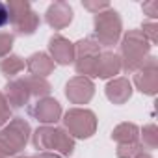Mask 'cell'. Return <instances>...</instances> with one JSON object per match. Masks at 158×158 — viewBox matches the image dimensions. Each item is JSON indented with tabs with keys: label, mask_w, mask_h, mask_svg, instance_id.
Here are the masks:
<instances>
[{
	"label": "cell",
	"mask_w": 158,
	"mask_h": 158,
	"mask_svg": "<svg viewBox=\"0 0 158 158\" xmlns=\"http://www.w3.org/2000/svg\"><path fill=\"white\" fill-rule=\"evenodd\" d=\"M32 145L43 152L50 151L60 156H73L74 152V139L63 127L56 125H41L32 134Z\"/></svg>",
	"instance_id": "6da1fadb"
},
{
	"label": "cell",
	"mask_w": 158,
	"mask_h": 158,
	"mask_svg": "<svg viewBox=\"0 0 158 158\" xmlns=\"http://www.w3.org/2000/svg\"><path fill=\"white\" fill-rule=\"evenodd\" d=\"M149 52H151V43L145 39L141 30H128L119 43L121 71L136 73L149 58Z\"/></svg>",
	"instance_id": "7a4b0ae2"
},
{
	"label": "cell",
	"mask_w": 158,
	"mask_h": 158,
	"mask_svg": "<svg viewBox=\"0 0 158 158\" xmlns=\"http://www.w3.org/2000/svg\"><path fill=\"white\" fill-rule=\"evenodd\" d=\"M32 136V127L24 117H11L8 125L0 128V158L19 154Z\"/></svg>",
	"instance_id": "3957f363"
},
{
	"label": "cell",
	"mask_w": 158,
	"mask_h": 158,
	"mask_svg": "<svg viewBox=\"0 0 158 158\" xmlns=\"http://www.w3.org/2000/svg\"><path fill=\"white\" fill-rule=\"evenodd\" d=\"M121 34H123V21L121 15L112 6L93 17V39L99 43V47L110 48L117 45Z\"/></svg>",
	"instance_id": "277c9868"
},
{
	"label": "cell",
	"mask_w": 158,
	"mask_h": 158,
	"mask_svg": "<svg viewBox=\"0 0 158 158\" xmlns=\"http://www.w3.org/2000/svg\"><path fill=\"white\" fill-rule=\"evenodd\" d=\"M61 123L73 139H88L97 132V115L89 108H69Z\"/></svg>",
	"instance_id": "5b68a950"
},
{
	"label": "cell",
	"mask_w": 158,
	"mask_h": 158,
	"mask_svg": "<svg viewBox=\"0 0 158 158\" xmlns=\"http://www.w3.org/2000/svg\"><path fill=\"white\" fill-rule=\"evenodd\" d=\"M10 11V24L13 28V35H32L41 24L39 15L32 10L30 2L26 0H10L6 2Z\"/></svg>",
	"instance_id": "8992f818"
},
{
	"label": "cell",
	"mask_w": 158,
	"mask_h": 158,
	"mask_svg": "<svg viewBox=\"0 0 158 158\" xmlns=\"http://www.w3.org/2000/svg\"><path fill=\"white\" fill-rule=\"evenodd\" d=\"M101 54V47L93 37H84L74 43V71L78 76L95 78V65Z\"/></svg>",
	"instance_id": "52a82bcc"
},
{
	"label": "cell",
	"mask_w": 158,
	"mask_h": 158,
	"mask_svg": "<svg viewBox=\"0 0 158 158\" xmlns=\"http://www.w3.org/2000/svg\"><path fill=\"white\" fill-rule=\"evenodd\" d=\"M134 86L143 95L154 97L158 93V58L149 56L145 63L134 73Z\"/></svg>",
	"instance_id": "ba28073f"
},
{
	"label": "cell",
	"mask_w": 158,
	"mask_h": 158,
	"mask_svg": "<svg viewBox=\"0 0 158 158\" xmlns=\"http://www.w3.org/2000/svg\"><path fill=\"white\" fill-rule=\"evenodd\" d=\"M28 115L37 119L41 125H56L63 112H61V104L52 99V97H43V99H37L35 104L28 106Z\"/></svg>",
	"instance_id": "9c48e42d"
},
{
	"label": "cell",
	"mask_w": 158,
	"mask_h": 158,
	"mask_svg": "<svg viewBox=\"0 0 158 158\" xmlns=\"http://www.w3.org/2000/svg\"><path fill=\"white\" fill-rule=\"evenodd\" d=\"M95 95V84L91 78L73 76L65 84V97L71 104H88Z\"/></svg>",
	"instance_id": "30bf717a"
},
{
	"label": "cell",
	"mask_w": 158,
	"mask_h": 158,
	"mask_svg": "<svg viewBox=\"0 0 158 158\" xmlns=\"http://www.w3.org/2000/svg\"><path fill=\"white\" fill-rule=\"evenodd\" d=\"M48 56L56 65H69L74 61V43L61 34H54L48 39Z\"/></svg>",
	"instance_id": "8fae6325"
},
{
	"label": "cell",
	"mask_w": 158,
	"mask_h": 158,
	"mask_svg": "<svg viewBox=\"0 0 158 158\" xmlns=\"http://www.w3.org/2000/svg\"><path fill=\"white\" fill-rule=\"evenodd\" d=\"M45 21L50 28L54 30H63L73 23V8L69 2L58 0V2L50 4L47 13H45Z\"/></svg>",
	"instance_id": "7c38bea8"
},
{
	"label": "cell",
	"mask_w": 158,
	"mask_h": 158,
	"mask_svg": "<svg viewBox=\"0 0 158 158\" xmlns=\"http://www.w3.org/2000/svg\"><path fill=\"white\" fill-rule=\"evenodd\" d=\"M121 73V60H119V54L114 52V50H101L99 54V60H97V65H95V78H114L115 74Z\"/></svg>",
	"instance_id": "4fadbf2b"
},
{
	"label": "cell",
	"mask_w": 158,
	"mask_h": 158,
	"mask_svg": "<svg viewBox=\"0 0 158 158\" xmlns=\"http://www.w3.org/2000/svg\"><path fill=\"white\" fill-rule=\"evenodd\" d=\"M4 97L10 104V108H23L28 104V101L32 99L30 97V91L24 84L23 78H13V80H10L4 88Z\"/></svg>",
	"instance_id": "5bb4252c"
},
{
	"label": "cell",
	"mask_w": 158,
	"mask_h": 158,
	"mask_svg": "<svg viewBox=\"0 0 158 158\" xmlns=\"http://www.w3.org/2000/svg\"><path fill=\"white\" fill-rule=\"evenodd\" d=\"M132 82L125 76H119V78H112V80L106 84V99L114 104H125L130 97H132Z\"/></svg>",
	"instance_id": "9a60e30c"
},
{
	"label": "cell",
	"mask_w": 158,
	"mask_h": 158,
	"mask_svg": "<svg viewBox=\"0 0 158 158\" xmlns=\"http://www.w3.org/2000/svg\"><path fill=\"white\" fill-rule=\"evenodd\" d=\"M56 63L52 61V58L47 52H34L28 60H26V69L32 76H39V78H47L48 74H52Z\"/></svg>",
	"instance_id": "2e32d148"
},
{
	"label": "cell",
	"mask_w": 158,
	"mask_h": 158,
	"mask_svg": "<svg viewBox=\"0 0 158 158\" xmlns=\"http://www.w3.org/2000/svg\"><path fill=\"white\" fill-rule=\"evenodd\" d=\"M112 139L117 145H125V143H134L139 141V128L134 123H119L114 130H112Z\"/></svg>",
	"instance_id": "e0dca14e"
},
{
	"label": "cell",
	"mask_w": 158,
	"mask_h": 158,
	"mask_svg": "<svg viewBox=\"0 0 158 158\" xmlns=\"http://www.w3.org/2000/svg\"><path fill=\"white\" fill-rule=\"evenodd\" d=\"M28 91H30V97H35V99H43V97H48L50 91H52V86L47 78H39V76H24L23 78Z\"/></svg>",
	"instance_id": "ac0fdd59"
},
{
	"label": "cell",
	"mask_w": 158,
	"mask_h": 158,
	"mask_svg": "<svg viewBox=\"0 0 158 158\" xmlns=\"http://www.w3.org/2000/svg\"><path fill=\"white\" fill-rule=\"evenodd\" d=\"M24 67H26V61L17 54H10L0 61V73L6 78H10V80H13L21 71H24Z\"/></svg>",
	"instance_id": "d6986e66"
},
{
	"label": "cell",
	"mask_w": 158,
	"mask_h": 158,
	"mask_svg": "<svg viewBox=\"0 0 158 158\" xmlns=\"http://www.w3.org/2000/svg\"><path fill=\"white\" fill-rule=\"evenodd\" d=\"M139 138H141V145H143V149H156L158 147V128H156V125L154 123H149V125H145L141 130H139Z\"/></svg>",
	"instance_id": "ffe728a7"
},
{
	"label": "cell",
	"mask_w": 158,
	"mask_h": 158,
	"mask_svg": "<svg viewBox=\"0 0 158 158\" xmlns=\"http://www.w3.org/2000/svg\"><path fill=\"white\" fill-rule=\"evenodd\" d=\"M139 152H143V145H141L139 141L125 143V145H117V149H115L117 158H136Z\"/></svg>",
	"instance_id": "44dd1931"
},
{
	"label": "cell",
	"mask_w": 158,
	"mask_h": 158,
	"mask_svg": "<svg viewBox=\"0 0 158 158\" xmlns=\"http://www.w3.org/2000/svg\"><path fill=\"white\" fill-rule=\"evenodd\" d=\"M13 43H15V35L13 34H10V32H0V60H4L6 56L11 54Z\"/></svg>",
	"instance_id": "7402d4cb"
},
{
	"label": "cell",
	"mask_w": 158,
	"mask_h": 158,
	"mask_svg": "<svg viewBox=\"0 0 158 158\" xmlns=\"http://www.w3.org/2000/svg\"><path fill=\"white\" fill-rule=\"evenodd\" d=\"M141 34H143V35H145V39L151 43V47L158 43V24H156L154 21L143 23V26H141Z\"/></svg>",
	"instance_id": "603a6c76"
},
{
	"label": "cell",
	"mask_w": 158,
	"mask_h": 158,
	"mask_svg": "<svg viewBox=\"0 0 158 158\" xmlns=\"http://www.w3.org/2000/svg\"><path fill=\"white\" fill-rule=\"evenodd\" d=\"M10 119H11V108H10V104H8L4 93L0 91V128H2L4 125H8Z\"/></svg>",
	"instance_id": "cb8c5ba5"
},
{
	"label": "cell",
	"mask_w": 158,
	"mask_h": 158,
	"mask_svg": "<svg viewBox=\"0 0 158 158\" xmlns=\"http://www.w3.org/2000/svg\"><path fill=\"white\" fill-rule=\"evenodd\" d=\"M82 6H84L88 11H91L93 15H97V13H101V11H104V10H108V8H110V4H108V2H91V0H84Z\"/></svg>",
	"instance_id": "d4e9b609"
},
{
	"label": "cell",
	"mask_w": 158,
	"mask_h": 158,
	"mask_svg": "<svg viewBox=\"0 0 158 158\" xmlns=\"http://www.w3.org/2000/svg\"><path fill=\"white\" fill-rule=\"evenodd\" d=\"M141 10H143V13L151 19V21H154L156 17H158V2L156 0H151V2H145L143 6H141Z\"/></svg>",
	"instance_id": "484cf974"
},
{
	"label": "cell",
	"mask_w": 158,
	"mask_h": 158,
	"mask_svg": "<svg viewBox=\"0 0 158 158\" xmlns=\"http://www.w3.org/2000/svg\"><path fill=\"white\" fill-rule=\"evenodd\" d=\"M6 24H10V11L6 2H0V28H4Z\"/></svg>",
	"instance_id": "4316f807"
},
{
	"label": "cell",
	"mask_w": 158,
	"mask_h": 158,
	"mask_svg": "<svg viewBox=\"0 0 158 158\" xmlns=\"http://www.w3.org/2000/svg\"><path fill=\"white\" fill-rule=\"evenodd\" d=\"M35 158H63V156H60L56 152H50V151H43V152H37Z\"/></svg>",
	"instance_id": "83f0119b"
},
{
	"label": "cell",
	"mask_w": 158,
	"mask_h": 158,
	"mask_svg": "<svg viewBox=\"0 0 158 158\" xmlns=\"http://www.w3.org/2000/svg\"><path fill=\"white\" fill-rule=\"evenodd\" d=\"M136 158H152V154H151V152H145V151H143V152H139V154H138Z\"/></svg>",
	"instance_id": "f1b7e54d"
},
{
	"label": "cell",
	"mask_w": 158,
	"mask_h": 158,
	"mask_svg": "<svg viewBox=\"0 0 158 158\" xmlns=\"http://www.w3.org/2000/svg\"><path fill=\"white\" fill-rule=\"evenodd\" d=\"M19 158H35V154L34 156H19Z\"/></svg>",
	"instance_id": "f546056e"
}]
</instances>
